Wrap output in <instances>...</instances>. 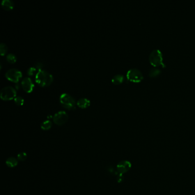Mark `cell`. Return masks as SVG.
<instances>
[{
  "instance_id": "cell-20",
  "label": "cell",
  "mask_w": 195,
  "mask_h": 195,
  "mask_svg": "<svg viewBox=\"0 0 195 195\" xmlns=\"http://www.w3.org/2000/svg\"><path fill=\"white\" fill-rule=\"evenodd\" d=\"M36 67H33V66H32V67H30L27 71V74L29 76H32L34 73L36 71Z\"/></svg>"
},
{
  "instance_id": "cell-18",
  "label": "cell",
  "mask_w": 195,
  "mask_h": 195,
  "mask_svg": "<svg viewBox=\"0 0 195 195\" xmlns=\"http://www.w3.org/2000/svg\"><path fill=\"white\" fill-rule=\"evenodd\" d=\"M27 158V155L25 152H21L17 155V159L20 161H24Z\"/></svg>"
},
{
  "instance_id": "cell-16",
  "label": "cell",
  "mask_w": 195,
  "mask_h": 195,
  "mask_svg": "<svg viewBox=\"0 0 195 195\" xmlns=\"http://www.w3.org/2000/svg\"><path fill=\"white\" fill-rule=\"evenodd\" d=\"M8 52V46L6 44L4 43H0V54L1 56H4Z\"/></svg>"
},
{
  "instance_id": "cell-9",
  "label": "cell",
  "mask_w": 195,
  "mask_h": 195,
  "mask_svg": "<svg viewBox=\"0 0 195 195\" xmlns=\"http://www.w3.org/2000/svg\"><path fill=\"white\" fill-rule=\"evenodd\" d=\"M21 85L23 89L27 93L31 92L34 88L32 80L29 77H24L22 80Z\"/></svg>"
},
{
  "instance_id": "cell-4",
  "label": "cell",
  "mask_w": 195,
  "mask_h": 195,
  "mask_svg": "<svg viewBox=\"0 0 195 195\" xmlns=\"http://www.w3.org/2000/svg\"><path fill=\"white\" fill-rule=\"evenodd\" d=\"M126 77L129 81L133 82H140L144 78L142 72L136 68H132L128 71Z\"/></svg>"
},
{
  "instance_id": "cell-8",
  "label": "cell",
  "mask_w": 195,
  "mask_h": 195,
  "mask_svg": "<svg viewBox=\"0 0 195 195\" xmlns=\"http://www.w3.org/2000/svg\"><path fill=\"white\" fill-rule=\"evenodd\" d=\"M132 164L128 160H123L120 161L117 165V171L120 174H123L130 170Z\"/></svg>"
},
{
  "instance_id": "cell-15",
  "label": "cell",
  "mask_w": 195,
  "mask_h": 195,
  "mask_svg": "<svg viewBox=\"0 0 195 195\" xmlns=\"http://www.w3.org/2000/svg\"><path fill=\"white\" fill-rule=\"evenodd\" d=\"M161 73V71L158 68H152L149 72L148 75L151 77H155Z\"/></svg>"
},
{
  "instance_id": "cell-5",
  "label": "cell",
  "mask_w": 195,
  "mask_h": 195,
  "mask_svg": "<svg viewBox=\"0 0 195 195\" xmlns=\"http://www.w3.org/2000/svg\"><path fill=\"white\" fill-rule=\"evenodd\" d=\"M0 96L2 100H9L16 96V89L11 86H6L2 88Z\"/></svg>"
},
{
  "instance_id": "cell-2",
  "label": "cell",
  "mask_w": 195,
  "mask_h": 195,
  "mask_svg": "<svg viewBox=\"0 0 195 195\" xmlns=\"http://www.w3.org/2000/svg\"><path fill=\"white\" fill-rule=\"evenodd\" d=\"M149 61L150 64L154 66L165 67L163 62V54L159 49H155L152 51L149 56Z\"/></svg>"
},
{
  "instance_id": "cell-13",
  "label": "cell",
  "mask_w": 195,
  "mask_h": 195,
  "mask_svg": "<svg viewBox=\"0 0 195 195\" xmlns=\"http://www.w3.org/2000/svg\"><path fill=\"white\" fill-rule=\"evenodd\" d=\"M6 164L10 168H14L18 165V160L14 157H10L6 160Z\"/></svg>"
},
{
  "instance_id": "cell-7",
  "label": "cell",
  "mask_w": 195,
  "mask_h": 195,
  "mask_svg": "<svg viewBox=\"0 0 195 195\" xmlns=\"http://www.w3.org/2000/svg\"><path fill=\"white\" fill-rule=\"evenodd\" d=\"M53 120L54 123L62 125L66 123L68 120V114L64 110H60L54 114Z\"/></svg>"
},
{
  "instance_id": "cell-19",
  "label": "cell",
  "mask_w": 195,
  "mask_h": 195,
  "mask_svg": "<svg viewBox=\"0 0 195 195\" xmlns=\"http://www.w3.org/2000/svg\"><path fill=\"white\" fill-rule=\"evenodd\" d=\"M14 102L18 105H22L24 103V99L20 96H17L14 98Z\"/></svg>"
},
{
  "instance_id": "cell-10",
  "label": "cell",
  "mask_w": 195,
  "mask_h": 195,
  "mask_svg": "<svg viewBox=\"0 0 195 195\" xmlns=\"http://www.w3.org/2000/svg\"><path fill=\"white\" fill-rule=\"evenodd\" d=\"M90 100L87 98H80L77 102V105L82 108H86L90 105Z\"/></svg>"
},
{
  "instance_id": "cell-6",
  "label": "cell",
  "mask_w": 195,
  "mask_h": 195,
  "mask_svg": "<svg viewBox=\"0 0 195 195\" xmlns=\"http://www.w3.org/2000/svg\"><path fill=\"white\" fill-rule=\"evenodd\" d=\"M6 77L11 82H17L22 77L21 71L16 68H11L6 71Z\"/></svg>"
},
{
  "instance_id": "cell-11",
  "label": "cell",
  "mask_w": 195,
  "mask_h": 195,
  "mask_svg": "<svg viewBox=\"0 0 195 195\" xmlns=\"http://www.w3.org/2000/svg\"><path fill=\"white\" fill-rule=\"evenodd\" d=\"M1 5L6 10H11L14 7V4L12 0H2Z\"/></svg>"
},
{
  "instance_id": "cell-22",
  "label": "cell",
  "mask_w": 195,
  "mask_h": 195,
  "mask_svg": "<svg viewBox=\"0 0 195 195\" xmlns=\"http://www.w3.org/2000/svg\"><path fill=\"white\" fill-rule=\"evenodd\" d=\"M35 65H36V68H38V70H39V69H41V68L43 66V64L41 62H37V63H36Z\"/></svg>"
},
{
  "instance_id": "cell-17",
  "label": "cell",
  "mask_w": 195,
  "mask_h": 195,
  "mask_svg": "<svg viewBox=\"0 0 195 195\" xmlns=\"http://www.w3.org/2000/svg\"><path fill=\"white\" fill-rule=\"evenodd\" d=\"M6 60L11 63H14L16 61L17 57L13 53H9L6 56Z\"/></svg>"
},
{
  "instance_id": "cell-3",
  "label": "cell",
  "mask_w": 195,
  "mask_h": 195,
  "mask_svg": "<svg viewBox=\"0 0 195 195\" xmlns=\"http://www.w3.org/2000/svg\"><path fill=\"white\" fill-rule=\"evenodd\" d=\"M60 101L61 105L68 109H74L76 107L75 99L68 93H62L60 96Z\"/></svg>"
},
{
  "instance_id": "cell-12",
  "label": "cell",
  "mask_w": 195,
  "mask_h": 195,
  "mask_svg": "<svg viewBox=\"0 0 195 195\" xmlns=\"http://www.w3.org/2000/svg\"><path fill=\"white\" fill-rule=\"evenodd\" d=\"M125 77L124 75L121 74H117L115 75L112 78V82L114 84L118 85L120 84H121L122 82L124 81Z\"/></svg>"
},
{
  "instance_id": "cell-21",
  "label": "cell",
  "mask_w": 195,
  "mask_h": 195,
  "mask_svg": "<svg viewBox=\"0 0 195 195\" xmlns=\"http://www.w3.org/2000/svg\"><path fill=\"white\" fill-rule=\"evenodd\" d=\"M117 181L118 183H121L124 180V177H123V176L122 174H119L117 176Z\"/></svg>"
},
{
  "instance_id": "cell-14",
  "label": "cell",
  "mask_w": 195,
  "mask_h": 195,
  "mask_svg": "<svg viewBox=\"0 0 195 195\" xmlns=\"http://www.w3.org/2000/svg\"><path fill=\"white\" fill-rule=\"evenodd\" d=\"M52 125V123L50 120H47L43 121L41 124V128L43 130H49V129L51 128Z\"/></svg>"
},
{
  "instance_id": "cell-1",
  "label": "cell",
  "mask_w": 195,
  "mask_h": 195,
  "mask_svg": "<svg viewBox=\"0 0 195 195\" xmlns=\"http://www.w3.org/2000/svg\"><path fill=\"white\" fill-rule=\"evenodd\" d=\"M35 80L40 86L46 87L52 82L53 77L48 71L41 69L36 74Z\"/></svg>"
}]
</instances>
